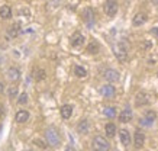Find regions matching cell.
<instances>
[{"instance_id": "cell-1", "label": "cell", "mask_w": 158, "mask_h": 151, "mask_svg": "<svg viewBox=\"0 0 158 151\" xmlns=\"http://www.w3.org/2000/svg\"><path fill=\"white\" fill-rule=\"evenodd\" d=\"M45 138H47V141H48L49 145L52 147H58L60 145V134L57 132V129H54V128H48L47 132H45Z\"/></svg>"}, {"instance_id": "cell-2", "label": "cell", "mask_w": 158, "mask_h": 151, "mask_svg": "<svg viewBox=\"0 0 158 151\" xmlns=\"http://www.w3.org/2000/svg\"><path fill=\"white\" fill-rule=\"evenodd\" d=\"M113 51H115L116 58L119 60L120 63H125V61L128 60V48H126V45H125L123 42H119L118 45H115Z\"/></svg>"}, {"instance_id": "cell-3", "label": "cell", "mask_w": 158, "mask_h": 151, "mask_svg": "<svg viewBox=\"0 0 158 151\" xmlns=\"http://www.w3.org/2000/svg\"><path fill=\"white\" fill-rule=\"evenodd\" d=\"M103 9H105V13L109 18H113L118 13V3H116L115 0H106Z\"/></svg>"}, {"instance_id": "cell-4", "label": "cell", "mask_w": 158, "mask_h": 151, "mask_svg": "<svg viewBox=\"0 0 158 151\" xmlns=\"http://www.w3.org/2000/svg\"><path fill=\"white\" fill-rule=\"evenodd\" d=\"M93 144H94V147H96L97 150H100V151H109V148H110V144L107 142V140L103 138V136H100V135L94 136Z\"/></svg>"}, {"instance_id": "cell-5", "label": "cell", "mask_w": 158, "mask_h": 151, "mask_svg": "<svg viewBox=\"0 0 158 151\" xmlns=\"http://www.w3.org/2000/svg\"><path fill=\"white\" fill-rule=\"evenodd\" d=\"M83 20L86 22V25L89 28H91L94 25V10L91 7H86L84 12H83Z\"/></svg>"}, {"instance_id": "cell-6", "label": "cell", "mask_w": 158, "mask_h": 151, "mask_svg": "<svg viewBox=\"0 0 158 151\" xmlns=\"http://www.w3.org/2000/svg\"><path fill=\"white\" fill-rule=\"evenodd\" d=\"M151 102V96H149L147 92H139L135 98V103L136 106H144V105H148Z\"/></svg>"}, {"instance_id": "cell-7", "label": "cell", "mask_w": 158, "mask_h": 151, "mask_svg": "<svg viewBox=\"0 0 158 151\" xmlns=\"http://www.w3.org/2000/svg\"><path fill=\"white\" fill-rule=\"evenodd\" d=\"M103 77H105L109 83H115V82H119L120 74L118 73L116 70H113V68H109V70H106L105 73H103Z\"/></svg>"}, {"instance_id": "cell-8", "label": "cell", "mask_w": 158, "mask_h": 151, "mask_svg": "<svg viewBox=\"0 0 158 151\" xmlns=\"http://www.w3.org/2000/svg\"><path fill=\"white\" fill-rule=\"evenodd\" d=\"M154 121H155V112L148 111V112L145 113L144 118H141V119H139V124H141L142 127H151V125L154 124Z\"/></svg>"}, {"instance_id": "cell-9", "label": "cell", "mask_w": 158, "mask_h": 151, "mask_svg": "<svg viewBox=\"0 0 158 151\" xmlns=\"http://www.w3.org/2000/svg\"><path fill=\"white\" fill-rule=\"evenodd\" d=\"M70 41H71V45H73V47H76V48H77V47H81V45L84 44L86 38H84V35L80 34V32H74Z\"/></svg>"}, {"instance_id": "cell-10", "label": "cell", "mask_w": 158, "mask_h": 151, "mask_svg": "<svg viewBox=\"0 0 158 151\" xmlns=\"http://www.w3.org/2000/svg\"><path fill=\"white\" fill-rule=\"evenodd\" d=\"M100 93L105 98H113L116 92H115V87H113L112 84H105V86L100 87Z\"/></svg>"}, {"instance_id": "cell-11", "label": "cell", "mask_w": 158, "mask_h": 151, "mask_svg": "<svg viewBox=\"0 0 158 151\" xmlns=\"http://www.w3.org/2000/svg\"><path fill=\"white\" fill-rule=\"evenodd\" d=\"M6 76H7V78H9V80H12V82H16V80H19V77H20L19 68H16V67H9V68H7V73H6Z\"/></svg>"}, {"instance_id": "cell-12", "label": "cell", "mask_w": 158, "mask_h": 151, "mask_svg": "<svg viewBox=\"0 0 158 151\" xmlns=\"http://www.w3.org/2000/svg\"><path fill=\"white\" fill-rule=\"evenodd\" d=\"M119 121L122 122V124H128V122L132 121V111H131L129 107H126V109H123V111L120 112Z\"/></svg>"}, {"instance_id": "cell-13", "label": "cell", "mask_w": 158, "mask_h": 151, "mask_svg": "<svg viewBox=\"0 0 158 151\" xmlns=\"http://www.w3.org/2000/svg\"><path fill=\"white\" fill-rule=\"evenodd\" d=\"M144 142H145L144 132L136 131V132H135V136H134V144H135V147H136V148H141V147L144 145Z\"/></svg>"}, {"instance_id": "cell-14", "label": "cell", "mask_w": 158, "mask_h": 151, "mask_svg": "<svg viewBox=\"0 0 158 151\" xmlns=\"http://www.w3.org/2000/svg\"><path fill=\"white\" fill-rule=\"evenodd\" d=\"M60 113H61L62 119H68V118H71V115H73V106H71V105H62L61 109H60Z\"/></svg>"}, {"instance_id": "cell-15", "label": "cell", "mask_w": 158, "mask_h": 151, "mask_svg": "<svg viewBox=\"0 0 158 151\" xmlns=\"http://www.w3.org/2000/svg\"><path fill=\"white\" fill-rule=\"evenodd\" d=\"M15 119H16V122H18V124H23V122H26L29 119V112H28V111H18V113H16Z\"/></svg>"}, {"instance_id": "cell-16", "label": "cell", "mask_w": 158, "mask_h": 151, "mask_svg": "<svg viewBox=\"0 0 158 151\" xmlns=\"http://www.w3.org/2000/svg\"><path fill=\"white\" fill-rule=\"evenodd\" d=\"M145 22H147V15H145V13H136L135 18L132 19L134 26H141V25H144Z\"/></svg>"}, {"instance_id": "cell-17", "label": "cell", "mask_w": 158, "mask_h": 151, "mask_svg": "<svg viewBox=\"0 0 158 151\" xmlns=\"http://www.w3.org/2000/svg\"><path fill=\"white\" fill-rule=\"evenodd\" d=\"M119 136H120V142H122L125 147H128L131 144V135H129V132L126 131V129H120Z\"/></svg>"}, {"instance_id": "cell-18", "label": "cell", "mask_w": 158, "mask_h": 151, "mask_svg": "<svg viewBox=\"0 0 158 151\" xmlns=\"http://www.w3.org/2000/svg\"><path fill=\"white\" fill-rule=\"evenodd\" d=\"M0 18H3V19H10L12 18V9H10V6H2L0 7Z\"/></svg>"}, {"instance_id": "cell-19", "label": "cell", "mask_w": 158, "mask_h": 151, "mask_svg": "<svg viewBox=\"0 0 158 151\" xmlns=\"http://www.w3.org/2000/svg\"><path fill=\"white\" fill-rule=\"evenodd\" d=\"M77 131L80 132V134H87L89 132V121L87 119L80 121V124L77 125Z\"/></svg>"}, {"instance_id": "cell-20", "label": "cell", "mask_w": 158, "mask_h": 151, "mask_svg": "<svg viewBox=\"0 0 158 151\" xmlns=\"http://www.w3.org/2000/svg\"><path fill=\"white\" fill-rule=\"evenodd\" d=\"M99 49H100V47H99V44H97L96 41H91L90 44L87 45V52L89 54H97Z\"/></svg>"}, {"instance_id": "cell-21", "label": "cell", "mask_w": 158, "mask_h": 151, "mask_svg": "<svg viewBox=\"0 0 158 151\" xmlns=\"http://www.w3.org/2000/svg\"><path fill=\"white\" fill-rule=\"evenodd\" d=\"M74 74H76L77 77L83 78L87 76V70L84 67H81V65H76V67H74Z\"/></svg>"}, {"instance_id": "cell-22", "label": "cell", "mask_w": 158, "mask_h": 151, "mask_svg": "<svg viewBox=\"0 0 158 151\" xmlns=\"http://www.w3.org/2000/svg\"><path fill=\"white\" fill-rule=\"evenodd\" d=\"M35 80L36 82H42V80H45L47 78V71L45 70H42V68H38L36 71H35Z\"/></svg>"}, {"instance_id": "cell-23", "label": "cell", "mask_w": 158, "mask_h": 151, "mask_svg": "<svg viewBox=\"0 0 158 151\" xmlns=\"http://www.w3.org/2000/svg\"><path fill=\"white\" fill-rule=\"evenodd\" d=\"M105 131H106V135H107V136H113V135L116 134V127H115V124H106Z\"/></svg>"}, {"instance_id": "cell-24", "label": "cell", "mask_w": 158, "mask_h": 151, "mask_svg": "<svg viewBox=\"0 0 158 151\" xmlns=\"http://www.w3.org/2000/svg\"><path fill=\"white\" fill-rule=\"evenodd\" d=\"M9 36H12V38H16L18 35H19V23H15V25H12L9 28Z\"/></svg>"}, {"instance_id": "cell-25", "label": "cell", "mask_w": 158, "mask_h": 151, "mask_svg": "<svg viewBox=\"0 0 158 151\" xmlns=\"http://www.w3.org/2000/svg\"><path fill=\"white\" fill-rule=\"evenodd\" d=\"M103 113H105V116H107V118H115L116 116V109L113 106H107V107H105Z\"/></svg>"}, {"instance_id": "cell-26", "label": "cell", "mask_w": 158, "mask_h": 151, "mask_svg": "<svg viewBox=\"0 0 158 151\" xmlns=\"http://www.w3.org/2000/svg\"><path fill=\"white\" fill-rule=\"evenodd\" d=\"M18 103H19V105H26V103H28V94H26V93H22L19 96V99H18Z\"/></svg>"}, {"instance_id": "cell-27", "label": "cell", "mask_w": 158, "mask_h": 151, "mask_svg": "<svg viewBox=\"0 0 158 151\" xmlns=\"http://www.w3.org/2000/svg\"><path fill=\"white\" fill-rule=\"evenodd\" d=\"M34 144L35 145H38L39 148H47V145H48V144H47V142L45 141H42V140H39V138H36V140H34Z\"/></svg>"}, {"instance_id": "cell-28", "label": "cell", "mask_w": 158, "mask_h": 151, "mask_svg": "<svg viewBox=\"0 0 158 151\" xmlns=\"http://www.w3.org/2000/svg\"><path fill=\"white\" fill-rule=\"evenodd\" d=\"M7 94H9L10 99L16 98V94H18V87H9V92H7Z\"/></svg>"}, {"instance_id": "cell-29", "label": "cell", "mask_w": 158, "mask_h": 151, "mask_svg": "<svg viewBox=\"0 0 158 151\" xmlns=\"http://www.w3.org/2000/svg\"><path fill=\"white\" fill-rule=\"evenodd\" d=\"M19 13H20V15H28V16H29V10H28V9H22Z\"/></svg>"}, {"instance_id": "cell-30", "label": "cell", "mask_w": 158, "mask_h": 151, "mask_svg": "<svg viewBox=\"0 0 158 151\" xmlns=\"http://www.w3.org/2000/svg\"><path fill=\"white\" fill-rule=\"evenodd\" d=\"M151 34L155 35V36H158V28H152V29H151Z\"/></svg>"}, {"instance_id": "cell-31", "label": "cell", "mask_w": 158, "mask_h": 151, "mask_svg": "<svg viewBox=\"0 0 158 151\" xmlns=\"http://www.w3.org/2000/svg\"><path fill=\"white\" fill-rule=\"evenodd\" d=\"M144 48H145V49L151 48V42H149V41H145V44H144Z\"/></svg>"}, {"instance_id": "cell-32", "label": "cell", "mask_w": 158, "mask_h": 151, "mask_svg": "<svg viewBox=\"0 0 158 151\" xmlns=\"http://www.w3.org/2000/svg\"><path fill=\"white\" fill-rule=\"evenodd\" d=\"M3 92H5V84L0 82V93H3Z\"/></svg>"}, {"instance_id": "cell-33", "label": "cell", "mask_w": 158, "mask_h": 151, "mask_svg": "<svg viewBox=\"0 0 158 151\" xmlns=\"http://www.w3.org/2000/svg\"><path fill=\"white\" fill-rule=\"evenodd\" d=\"M3 113H5V111H3V106H2V105H0V118L3 116Z\"/></svg>"}, {"instance_id": "cell-34", "label": "cell", "mask_w": 158, "mask_h": 151, "mask_svg": "<svg viewBox=\"0 0 158 151\" xmlns=\"http://www.w3.org/2000/svg\"><path fill=\"white\" fill-rule=\"evenodd\" d=\"M60 2H61V0H54V5H58Z\"/></svg>"}, {"instance_id": "cell-35", "label": "cell", "mask_w": 158, "mask_h": 151, "mask_svg": "<svg viewBox=\"0 0 158 151\" xmlns=\"http://www.w3.org/2000/svg\"><path fill=\"white\" fill-rule=\"evenodd\" d=\"M65 151H74V148H71V147H68V148H67Z\"/></svg>"}, {"instance_id": "cell-36", "label": "cell", "mask_w": 158, "mask_h": 151, "mask_svg": "<svg viewBox=\"0 0 158 151\" xmlns=\"http://www.w3.org/2000/svg\"><path fill=\"white\" fill-rule=\"evenodd\" d=\"M94 151H100V150H97V148H96V150H94Z\"/></svg>"}]
</instances>
